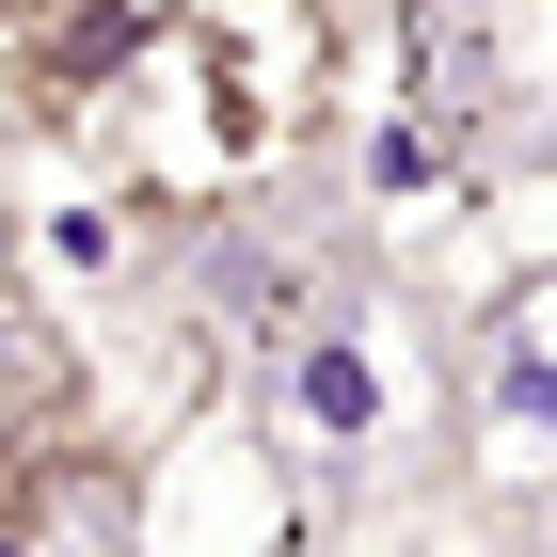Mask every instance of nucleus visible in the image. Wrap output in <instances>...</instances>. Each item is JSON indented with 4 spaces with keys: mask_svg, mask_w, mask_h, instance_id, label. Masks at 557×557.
<instances>
[{
    "mask_svg": "<svg viewBox=\"0 0 557 557\" xmlns=\"http://www.w3.org/2000/svg\"><path fill=\"white\" fill-rule=\"evenodd\" d=\"M319 112H335V16L319 0H160V48L128 64V96L64 144H96L128 208H223Z\"/></svg>",
    "mask_w": 557,
    "mask_h": 557,
    "instance_id": "obj_1",
    "label": "nucleus"
},
{
    "mask_svg": "<svg viewBox=\"0 0 557 557\" xmlns=\"http://www.w3.org/2000/svg\"><path fill=\"white\" fill-rule=\"evenodd\" d=\"M144 48H160V0H0V112L64 144L128 96Z\"/></svg>",
    "mask_w": 557,
    "mask_h": 557,
    "instance_id": "obj_2",
    "label": "nucleus"
},
{
    "mask_svg": "<svg viewBox=\"0 0 557 557\" xmlns=\"http://www.w3.org/2000/svg\"><path fill=\"white\" fill-rule=\"evenodd\" d=\"M478 462L494 478H557V271L494 319V350H478Z\"/></svg>",
    "mask_w": 557,
    "mask_h": 557,
    "instance_id": "obj_3",
    "label": "nucleus"
},
{
    "mask_svg": "<svg viewBox=\"0 0 557 557\" xmlns=\"http://www.w3.org/2000/svg\"><path fill=\"white\" fill-rule=\"evenodd\" d=\"M383 414H398V367H383V335L335 302V319L287 350V430L302 446H383Z\"/></svg>",
    "mask_w": 557,
    "mask_h": 557,
    "instance_id": "obj_4",
    "label": "nucleus"
},
{
    "mask_svg": "<svg viewBox=\"0 0 557 557\" xmlns=\"http://www.w3.org/2000/svg\"><path fill=\"white\" fill-rule=\"evenodd\" d=\"M208 287H223V335H239V350H271V367H287V350L335 319V287H319L302 256H223Z\"/></svg>",
    "mask_w": 557,
    "mask_h": 557,
    "instance_id": "obj_5",
    "label": "nucleus"
},
{
    "mask_svg": "<svg viewBox=\"0 0 557 557\" xmlns=\"http://www.w3.org/2000/svg\"><path fill=\"white\" fill-rule=\"evenodd\" d=\"M33 256L64 271V287H112V271H128V208H96V191H48V208H33Z\"/></svg>",
    "mask_w": 557,
    "mask_h": 557,
    "instance_id": "obj_6",
    "label": "nucleus"
},
{
    "mask_svg": "<svg viewBox=\"0 0 557 557\" xmlns=\"http://www.w3.org/2000/svg\"><path fill=\"white\" fill-rule=\"evenodd\" d=\"M48 383H64V367H48V335H33V302L0 287V430H33V414H48Z\"/></svg>",
    "mask_w": 557,
    "mask_h": 557,
    "instance_id": "obj_7",
    "label": "nucleus"
},
{
    "mask_svg": "<svg viewBox=\"0 0 557 557\" xmlns=\"http://www.w3.org/2000/svg\"><path fill=\"white\" fill-rule=\"evenodd\" d=\"M0 557H33V510H16V525H0Z\"/></svg>",
    "mask_w": 557,
    "mask_h": 557,
    "instance_id": "obj_8",
    "label": "nucleus"
}]
</instances>
